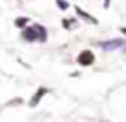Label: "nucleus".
<instances>
[{
	"label": "nucleus",
	"instance_id": "6",
	"mask_svg": "<svg viewBox=\"0 0 126 122\" xmlns=\"http://www.w3.org/2000/svg\"><path fill=\"white\" fill-rule=\"evenodd\" d=\"M35 29L38 31V40L44 42V40H46V31H44V27H40V26H35Z\"/></svg>",
	"mask_w": 126,
	"mask_h": 122
},
{
	"label": "nucleus",
	"instance_id": "3",
	"mask_svg": "<svg viewBox=\"0 0 126 122\" xmlns=\"http://www.w3.org/2000/svg\"><path fill=\"white\" fill-rule=\"evenodd\" d=\"M46 93H47V89H46V88H38V89H37V93L33 95V98L29 100V106H31V108H35V106L38 104V100H40L42 97H44Z\"/></svg>",
	"mask_w": 126,
	"mask_h": 122
},
{
	"label": "nucleus",
	"instance_id": "4",
	"mask_svg": "<svg viewBox=\"0 0 126 122\" xmlns=\"http://www.w3.org/2000/svg\"><path fill=\"white\" fill-rule=\"evenodd\" d=\"M75 11L79 13V16L80 18H84V20H88L90 24H97V18H93V16H90V13H86V11H82L79 6H75Z\"/></svg>",
	"mask_w": 126,
	"mask_h": 122
},
{
	"label": "nucleus",
	"instance_id": "11",
	"mask_svg": "<svg viewBox=\"0 0 126 122\" xmlns=\"http://www.w3.org/2000/svg\"><path fill=\"white\" fill-rule=\"evenodd\" d=\"M123 33H124V35H126V27H123Z\"/></svg>",
	"mask_w": 126,
	"mask_h": 122
},
{
	"label": "nucleus",
	"instance_id": "7",
	"mask_svg": "<svg viewBox=\"0 0 126 122\" xmlns=\"http://www.w3.org/2000/svg\"><path fill=\"white\" fill-rule=\"evenodd\" d=\"M15 24L18 26V27H24V26L28 24V18H16V20H15Z\"/></svg>",
	"mask_w": 126,
	"mask_h": 122
},
{
	"label": "nucleus",
	"instance_id": "10",
	"mask_svg": "<svg viewBox=\"0 0 126 122\" xmlns=\"http://www.w3.org/2000/svg\"><path fill=\"white\" fill-rule=\"evenodd\" d=\"M110 6V0H104V7H108Z\"/></svg>",
	"mask_w": 126,
	"mask_h": 122
},
{
	"label": "nucleus",
	"instance_id": "1",
	"mask_svg": "<svg viewBox=\"0 0 126 122\" xmlns=\"http://www.w3.org/2000/svg\"><path fill=\"white\" fill-rule=\"evenodd\" d=\"M79 64L80 66H90V64H93V60H95V56L92 51H82V53L79 55Z\"/></svg>",
	"mask_w": 126,
	"mask_h": 122
},
{
	"label": "nucleus",
	"instance_id": "2",
	"mask_svg": "<svg viewBox=\"0 0 126 122\" xmlns=\"http://www.w3.org/2000/svg\"><path fill=\"white\" fill-rule=\"evenodd\" d=\"M22 37L26 38V40H29V42L38 40V31H37V29H31V27H26L22 31Z\"/></svg>",
	"mask_w": 126,
	"mask_h": 122
},
{
	"label": "nucleus",
	"instance_id": "5",
	"mask_svg": "<svg viewBox=\"0 0 126 122\" xmlns=\"http://www.w3.org/2000/svg\"><path fill=\"white\" fill-rule=\"evenodd\" d=\"M121 44H124L123 40H111V42H104V44H101L104 49H115V47H121Z\"/></svg>",
	"mask_w": 126,
	"mask_h": 122
},
{
	"label": "nucleus",
	"instance_id": "8",
	"mask_svg": "<svg viewBox=\"0 0 126 122\" xmlns=\"http://www.w3.org/2000/svg\"><path fill=\"white\" fill-rule=\"evenodd\" d=\"M57 6L60 7V9H68L69 4H68V2H64V0H57Z\"/></svg>",
	"mask_w": 126,
	"mask_h": 122
},
{
	"label": "nucleus",
	"instance_id": "9",
	"mask_svg": "<svg viewBox=\"0 0 126 122\" xmlns=\"http://www.w3.org/2000/svg\"><path fill=\"white\" fill-rule=\"evenodd\" d=\"M62 26H64V27H69V26H71V22H69V20H62Z\"/></svg>",
	"mask_w": 126,
	"mask_h": 122
}]
</instances>
